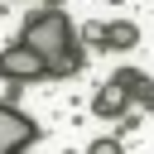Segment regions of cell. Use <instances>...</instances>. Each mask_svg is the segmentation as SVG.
Instances as JSON below:
<instances>
[{"label": "cell", "instance_id": "6da1fadb", "mask_svg": "<svg viewBox=\"0 0 154 154\" xmlns=\"http://www.w3.org/2000/svg\"><path fill=\"white\" fill-rule=\"evenodd\" d=\"M29 48H38L43 53V63H48V77H72L77 67H82V53H77V38H72V24H67V14L63 10H34L29 19H24V34H19Z\"/></svg>", "mask_w": 154, "mask_h": 154}, {"label": "cell", "instance_id": "7a4b0ae2", "mask_svg": "<svg viewBox=\"0 0 154 154\" xmlns=\"http://www.w3.org/2000/svg\"><path fill=\"white\" fill-rule=\"evenodd\" d=\"M0 77H5V82H38V77H48V63H43L38 48H29V43L19 38V43H10V48L0 53Z\"/></svg>", "mask_w": 154, "mask_h": 154}, {"label": "cell", "instance_id": "3957f363", "mask_svg": "<svg viewBox=\"0 0 154 154\" xmlns=\"http://www.w3.org/2000/svg\"><path fill=\"white\" fill-rule=\"evenodd\" d=\"M34 135H38V125H34L24 111L0 106V154H14V149H24V144H34Z\"/></svg>", "mask_w": 154, "mask_h": 154}, {"label": "cell", "instance_id": "277c9868", "mask_svg": "<svg viewBox=\"0 0 154 154\" xmlns=\"http://www.w3.org/2000/svg\"><path fill=\"white\" fill-rule=\"evenodd\" d=\"M82 34L96 38L101 48H135V38H140V29H135L130 19H116V24H87Z\"/></svg>", "mask_w": 154, "mask_h": 154}, {"label": "cell", "instance_id": "5b68a950", "mask_svg": "<svg viewBox=\"0 0 154 154\" xmlns=\"http://www.w3.org/2000/svg\"><path fill=\"white\" fill-rule=\"evenodd\" d=\"M125 106H130V91H125V87H120L116 77H111V82H106V87L96 91V101H91V111H96L101 120H116V116H120Z\"/></svg>", "mask_w": 154, "mask_h": 154}, {"label": "cell", "instance_id": "8992f818", "mask_svg": "<svg viewBox=\"0 0 154 154\" xmlns=\"http://www.w3.org/2000/svg\"><path fill=\"white\" fill-rule=\"evenodd\" d=\"M116 82H120L130 96H140L144 106H154V87L144 82V72H135V67H120V72H116Z\"/></svg>", "mask_w": 154, "mask_h": 154}, {"label": "cell", "instance_id": "52a82bcc", "mask_svg": "<svg viewBox=\"0 0 154 154\" xmlns=\"http://www.w3.org/2000/svg\"><path fill=\"white\" fill-rule=\"evenodd\" d=\"M116 149H120V140H96L91 144V154H116Z\"/></svg>", "mask_w": 154, "mask_h": 154}, {"label": "cell", "instance_id": "ba28073f", "mask_svg": "<svg viewBox=\"0 0 154 154\" xmlns=\"http://www.w3.org/2000/svg\"><path fill=\"white\" fill-rule=\"evenodd\" d=\"M106 5H120V0H106Z\"/></svg>", "mask_w": 154, "mask_h": 154}]
</instances>
